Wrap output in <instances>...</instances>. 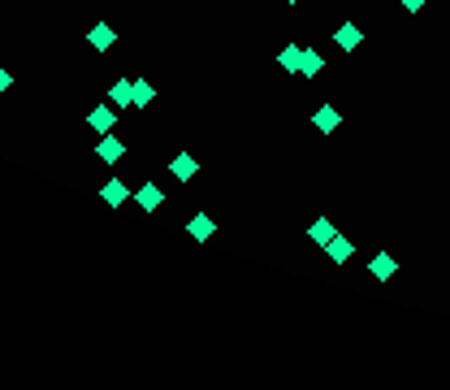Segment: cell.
I'll use <instances>...</instances> for the list:
<instances>
[{"instance_id": "1", "label": "cell", "mask_w": 450, "mask_h": 390, "mask_svg": "<svg viewBox=\"0 0 450 390\" xmlns=\"http://www.w3.org/2000/svg\"><path fill=\"white\" fill-rule=\"evenodd\" d=\"M95 156H100V160H104V165H117V160H122V156H126V143H122V139H117V135H104V139H100V143H95Z\"/></svg>"}, {"instance_id": "2", "label": "cell", "mask_w": 450, "mask_h": 390, "mask_svg": "<svg viewBox=\"0 0 450 390\" xmlns=\"http://www.w3.org/2000/svg\"><path fill=\"white\" fill-rule=\"evenodd\" d=\"M135 204H139V208H143V212H156V208H160V204H164V191H160V187H156V183H143V187H139V191H135Z\"/></svg>"}, {"instance_id": "3", "label": "cell", "mask_w": 450, "mask_h": 390, "mask_svg": "<svg viewBox=\"0 0 450 390\" xmlns=\"http://www.w3.org/2000/svg\"><path fill=\"white\" fill-rule=\"evenodd\" d=\"M333 43L342 48V52H355V48L364 43V31H360L355 22H347V26H338V31H333Z\"/></svg>"}, {"instance_id": "4", "label": "cell", "mask_w": 450, "mask_h": 390, "mask_svg": "<svg viewBox=\"0 0 450 390\" xmlns=\"http://www.w3.org/2000/svg\"><path fill=\"white\" fill-rule=\"evenodd\" d=\"M169 174H174V178H178V183H191V178H195V174H199V160H195V156H187V152H182V156H174V160H169Z\"/></svg>"}, {"instance_id": "5", "label": "cell", "mask_w": 450, "mask_h": 390, "mask_svg": "<svg viewBox=\"0 0 450 390\" xmlns=\"http://www.w3.org/2000/svg\"><path fill=\"white\" fill-rule=\"evenodd\" d=\"M87 126H91V130H100V135H108L112 126H117V113H112L108 104H100V108H91V113H87Z\"/></svg>"}, {"instance_id": "6", "label": "cell", "mask_w": 450, "mask_h": 390, "mask_svg": "<svg viewBox=\"0 0 450 390\" xmlns=\"http://www.w3.org/2000/svg\"><path fill=\"white\" fill-rule=\"evenodd\" d=\"M338 122H342V113H338L333 104H320L316 113H312V126L320 130V135H329V130H338Z\"/></svg>"}, {"instance_id": "7", "label": "cell", "mask_w": 450, "mask_h": 390, "mask_svg": "<svg viewBox=\"0 0 450 390\" xmlns=\"http://www.w3.org/2000/svg\"><path fill=\"white\" fill-rule=\"evenodd\" d=\"M212 230H216V226H212V217H208V212H195V217L187 221V235H191L195 243H208V239H212Z\"/></svg>"}, {"instance_id": "8", "label": "cell", "mask_w": 450, "mask_h": 390, "mask_svg": "<svg viewBox=\"0 0 450 390\" xmlns=\"http://www.w3.org/2000/svg\"><path fill=\"white\" fill-rule=\"evenodd\" d=\"M100 200H104V204H112V208H122V204L130 200V191H126V183H122V178H112V183H104V187H100Z\"/></svg>"}, {"instance_id": "9", "label": "cell", "mask_w": 450, "mask_h": 390, "mask_svg": "<svg viewBox=\"0 0 450 390\" xmlns=\"http://www.w3.org/2000/svg\"><path fill=\"white\" fill-rule=\"evenodd\" d=\"M108 96H112V104H117V108H135V78H117Z\"/></svg>"}, {"instance_id": "10", "label": "cell", "mask_w": 450, "mask_h": 390, "mask_svg": "<svg viewBox=\"0 0 450 390\" xmlns=\"http://www.w3.org/2000/svg\"><path fill=\"white\" fill-rule=\"evenodd\" d=\"M394 269H399V265H394V256H389V252H377V256H372V265H368V273L377 277V282H389Z\"/></svg>"}, {"instance_id": "11", "label": "cell", "mask_w": 450, "mask_h": 390, "mask_svg": "<svg viewBox=\"0 0 450 390\" xmlns=\"http://www.w3.org/2000/svg\"><path fill=\"white\" fill-rule=\"evenodd\" d=\"M87 43H91L95 52H104V48H112V26H108V22H95V26L87 31Z\"/></svg>"}, {"instance_id": "12", "label": "cell", "mask_w": 450, "mask_h": 390, "mask_svg": "<svg viewBox=\"0 0 450 390\" xmlns=\"http://www.w3.org/2000/svg\"><path fill=\"white\" fill-rule=\"evenodd\" d=\"M325 252H329V260H333V265H342V260H351V252H355V247H351V239H338V235H333V239L325 243Z\"/></svg>"}, {"instance_id": "13", "label": "cell", "mask_w": 450, "mask_h": 390, "mask_svg": "<svg viewBox=\"0 0 450 390\" xmlns=\"http://www.w3.org/2000/svg\"><path fill=\"white\" fill-rule=\"evenodd\" d=\"M277 66L295 74V70L303 66V48H299V43H286V48H281V57H277Z\"/></svg>"}, {"instance_id": "14", "label": "cell", "mask_w": 450, "mask_h": 390, "mask_svg": "<svg viewBox=\"0 0 450 390\" xmlns=\"http://www.w3.org/2000/svg\"><path fill=\"white\" fill-rule=\"evenodd\" d=\"M308 235H312V243H320V247H325V243H329V239H333L338 230H333V221H329V217H316Z\"/></svg>"}, {"instance_id": "15", "label": "cell", "mask_w": 450, "mask_h": 390, "mask_svg": "<svg viewBox=\"0 0 450 390\" xmlns=\"http://www.w3.org/2000/svg\"><path fill=\"white\" fill-rule=\"evenodd\" d=\"M320 70H325V57H320V52H316V48H303V66H299V74L316 78Z\"/></svg>"}, {"instance_id": "16", "label": "cell", "mask_w": 450, "mask_h": 390, "mask_svg": "<svg viewBox=\"0 0 450 390\" xmlns=\"http://www.w3.org/2000/svg\"><path fill=\"white\" fill-rule=\"evenodd\" d=\"M152 96H156V91H152V83H147V78H135V108H147V104H152Z\"/></svg>"}, {"instance_id": "17", "label": "cell", "mask_w": 450, "mask_h": 390, "mask_svg": "<svg viewBox=\"0 0 450 390\" xmlns=\"http://www.w3.org/2000/svg\"><path fill=\"white\" fill-rule=\"evenodd\" d=\"M399 5H403L407 14H416V9H424V5H429V0H399Z\"/></svg>"}, {"instance_id": "18", "label": "cell", "mask_w": 450, "mask_h": 390, "mask_svg": "<svg viewBox=\"0 0 450 390\" xmlns=\"http://www.w3.org/2000/svg\"><path fill=\"white\" fill-rule=\"evenodd\" d=\"M5 91H9V70L0 66V96H5Z\"/></svg>"}, {"instance_id": "19", "label": "cell", "mask_w": 450, "mask_h": 390, "mask_svg": "<svg viewBox=\"0 0 450 390\" xmlns=\"http://www.w3.org/2000/svg\"><path fill=\"white\" fill-rule=\"evenodd\" d=\"M286 5H299V0H286Z\"/></svg>"}]
</instances>
